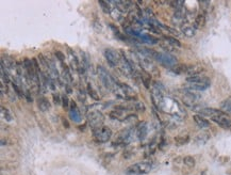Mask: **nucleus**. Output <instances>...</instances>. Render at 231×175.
Wrapping results in <instances>:
<instances>
[{
    "mask_svg": "<svg viewBox=\"0 0 231 175\" xmlns=\"http://www.w3.org/2000/svg\"><path fill=\"white\" fill-rule=\"evenodd\" d=\"M151 169H152V165L150 162L143 161V162H137V163L128 167L125 173L127 175H144L149 173Z\"/></svg>",
    "mask_w": 231,
    "mask_h": 175,
    "instance_id": "f257e3e1",
    "label": "nucleus"
},
{
    "mask_svg": "<svg viewBox=\"0 0 231 175\" xmlns=\"http://www.w3.org/2000/svg\"><path fill=\"white\" fill-rule=\"evenodd\" d=\"M97 73H98V77H99V79H100V81H101V83L103 84L107 89L113 91V89H114L116 85V82H115V80H114V78L110 75V73L105 70V67L101 66V65H99V66L97 67Z\"/></svg>",
    "mask_w": 231,
    "mask_h": 175,
    "instance_id": "f03ea898",
    "label": "nucleus"
},
{
    "mask_svg": "<svg viewBox=\"0 0 231 175\" xmlns=\"http://www.w3.org/2000/svg\"><path fill=\"white\" fill-rule=\"evenodd\" d=\"M93 137H94L96 142H98V143H105V142H108L111 139L112 130L110 129L109 127L100 126L98 128L93 129Z\"/></svg>",
    "mask_w": 231,
    "mask_h": 175,
    "instance_id": "7ed1b4c3",
    "label": "nucleus"
},
{
    "mask_svg": "<svg viewBox=\"0 0 231 175\" xmlns=\"http://www.w3.org/2000/svg\"><path fill=\"white\" fill-rule=\"evenodd\" d=\"M154 60L158 61V62L160 64H162L163 66L169 67V68L174 67L176 64H177V59L168 53H158L157 51L156 55H154Z\"/></svg>",
    "mask_w": 231,
    "mask_h": 175,
    "instance_id": "20e7f679",
    "label": "nucleus"
},
{
    "mask_svg": "<svg viewBox=\"0 0 231 175\" xmlns=\"http://www.w3.org/2000/svg\"><path fill=\"white\" fill-rule=\"evenodd\" d=\"M88 125L95 129V128H98V127L102 126V124L105 122V116L101 112L98 111V110H92L88 113Z\"/></svg>",
    "mask_w": 231,
    "mask_h": 175,
    "instance_id": "39448f33",
    "label": "nucleus"
},
{
    "mask_svg": "<svg viewBox=\"0 0 231 175\" xmlns=\"http://www.w3.org/2000/svg\"><path fill=\"white\" fill-rule=\"evenodd\" d=\"M105 58L107 60V62L113 67L119 65L120 60H122V56L119 55L118 51L111 48H107L105 50Z\"/></svg>",
    "mask_w": 231,
    "mask_h": 175,
    "instance_id": "423d86ee",
    "label": "nucleus"
},
{
    "mask_svg": "<svg viewBox=\"0 0 231 175\" xmlns=\"http://www.w3.org/2000/svg\"><path fill=\"white\" fill-rule=\"evenodd\" d=\"M133 136H134V129L133 127H128L126 129H124L122 133H119L117 140L115 143L119 144H129L133 140Z\"/></svg>",
    "mask_w": 231,
    "mask_h": 175,
    "instance_id": "0eeeda50",
    "label": "nucleus"
},
{
    "mask_svg": "<svg viewBox=\"0 0 231 175\" xmlns=\"http://www.w3.org/2000/svg\"><path fill=\"white\" fill-rule=\"evenodd\" d=\"M213 122H215L217 125H219L223 128H226V129H230L231 128V120L226 116V113L223 112L221 116H217L213 119H211Z\"/></svg>",
    "mask_w": 231,
    "mask_h": 175,
    "instance_id": "6e6552de",
    "label": "nucleus"
},
{
    "mask_svg": "<svg viewBox=\"0 0 231 175\" xmlns=\"http://www.w3.org/2000/svg\"><path fill=\"white\" fill-rule=\"evenodd\" d=\"M68 113H69V118L70 120L75 123H80L82 121V116H81V113L79 111V109H78L77 105H76V103L73 100V102H70V107H69V110H68Z\"/></svg>",
    "mask_w": 231,
    "mask_h": 175,
    "instance_id": "1a4fd4ad",
    "label": "nucleus"
},
{
    "mask_svg": "<svg viewBox=\"0 0 231 175\" xmlns=\"http://www.w3.org/2000/svg\"><path fill=\"white\" fill-rule=\"evenodd\" d=\"M196 111H198L199 116H208V118H210V119H213V118H215V116H221V113H223L221 110L214 109V108H200V109H198V110H196Z\"/></svg>",
    "mask_w": 231,
    "mask_h": 175,
    "instance_id": "9d476101",
    "label": "nucleus"
},
{
    "mask_svg": "<svg viewBox=\"0 0 231 175\" xmlns=\"http://www.w3.org/2000/svg\"><path fill=\"white\" fill-rule=\"evenodd\" d=\"M148 133V126L146 122H142L137 124V128H135V135H137V139L140 141L145 140V138L147 137Z\"/></svg>",
    "mask_w": 231,
    "mask_h": 175,
    "instance_id": "9b49d317",
    "label": "nucleus"
},
{
    "mask_svg": "<svg viewBox=\"0 0 231 175\" xmlns=\"http://www.w3.org/2000/svg\"><path fill=\"white\" fill-rule=\"evenodd\" d=\"M210 82H197V83H189L185 85V89L188 90H192V91H205L208 88L210 87Z\"/></svg>",
    "mask_w": 231,
    "mask_h": 175,
    "instance_id": "f8f14e48",
    "label": "nucleus"
},
{
    "mask_svg": "<svg viewBox=\"0 0 231 175\" xmlns=\"http://www.w3.org/2000/svg\"><path fill=\"white\" fill-rule=\"evenodd\" d=\"M185 19H186V15L185 12H184V9H180V10L175 11L174 16H173V21L176 25H181L182 26V24H184Z\"/></svg>",
    "mask_w": 231,
    "mask_h": 175,
    "instance_id": "ddd939ff",
    "label": "nucleus"
},
{
    "mask_svg": "<svg viewBox=\"0 0 231 175\" xmlns=\"http://www.w3.org/2000/svg\"><path fill=\"white\" fill-rule=\"evenodd\" d=\"M193 120L197 124V126L200 127V128H209L210 127V122L199 114H195L193 116Z\"/></svg>",
    "mask_w": 231,
    "mask_h": 175,
    "instance_id": "4468645a",
    "label": "nucleus"
},
{
    "mask_svg": "<svg viewBox=\"0 0 231 175\" xmlns=\"http://www.w3.org/2000/svg\"><path fill=\"white\" fill-rule=\"evenodd\" d=\"M186 81L189 83H197V82H210V79L203 75H196V76L186 77Z\"/></svg>",
    "mask_w": 231,
    "mask_h": 175,
    "instance_id": "2eb2a0df",
    "label": "nucleus"
},
{
    "mask_svg": "<svg viewBox=\"0 0 231 175\" xmlns=\"http://www.w3.org/2000/svg\"><path fill=\"white\" fill-rule=\"evenodd\" d=\"M205 25H206V15H205V13H199L195 18L193 26L195 27V29H200L202 28Z\"/></svg>",
    "mask_w": 231,
    "mask_h": 175,
    "instance_id": "dca6fc26",
    "label": "nucleus"
},
{
    "mask_svg": "<svg viewBox=\"0 0 231 175\" xmlns=\"http://www.w3.org/2000/svg\"><path fill=\"white\" fill-rule=\"evenodd\" d=\"M182 32H183V34L188 36V38H193L194 35L196 34V29L194 26H191V25H184V26H182L181 28Z\"/></svg>",
    "mask_w": 231,
    "mask_h": 175,
    "instance_id": "f3484780",
    "label": "nucleus"
},
{
    "mask_svg": "<svg viewBox=\"0 0 231 175\" xmlns=\"http://www.w3.org/2000/svg\"><path fill=\"white\" fill-rule=\"evenodd\" d=\"M202 70V67L198 66V65H188L186 67V72L185 74H188L190 76H196V75H199Z\"/></svg>",
    "mask_w": 231,
    "mask_h": 175,
    "instance_id": "a211bd4d",
    "label": "nucleus"
},
{
    "mask_svg": "<svg viewBox=\"0 0 231 175\" xmlns=\"http://www.w3.org/2000/svg\"><path fill=\"white\" fill-rule=\"evenodd\" d=\"M137 40H141V42L148 43V44H157L158 43V39L154 38L150 34H147V33H141L140 38Z\"/></svg>",
    "mask_w": 231,
    "mask_h": 175,
    "instance_id": "6ab92c4d",
    "label": "nucleus"
},
{
    "mask_svg": "<svg viewBox=\"0 0 231 175\" xmlns=\"http://www.w3.org/2000/svg\"><path fill=\"white\" fill-rule=\"evenodd\" d=\"M37 106H39V110L43 112L48 111V110L50 109V103L44 97L39 98V100H37Z\"/></svg>",
    "mask_w": 231,
    "mask_h": 175,
    "instance_id": "aec40b11",
    "label": "nucleus"
},
{
    "mask_svg": "<svg viewBox=\"0 0 231 175\" xmlns=\"http://www.w3.org/2000/svg\"><path fill=\"white\" fill-rule=\"evenodd\" d=\"M163 39L165 40V42L168 43L169 45H172L173 47H181V43L179 42L176 38H174V36H171V35H164Z\"/></svg>",
    "mask_w": 231,
    "mask_h": 175,
    "instance_id": "412c9836",
    "label": "nucleus"
},
{
    "mask_svg": "<svg viewBox=\"0 0 231 175\" xmlns=\"http://www.w3.org/2000/svg\"><path fill=\"white\" fill-rule=\"evenodd\" d=\"M98 3H99V5L101 7L102 10H103V12H105V13H109V14L111 13V11H112L113 8H114L111 5V3H112L111 1H102L101 0V1H99Z\"/></svg>",
    "mask_w": 231,
    "mask_h": 175,
    "instance_id": "4be33fe9",
    "label": "nucleus"
},
{
    "mask_svg": "<svg viewBox=\"0 0 231 175\" xmlns=\"http://www.w3.org/2000/svg\"><path fill=\"white\" fill-rule=\"evenodd\" d=\"M1 116H2V119L5 120L7 122H12V121H13V116L11 114L10 110L7 108H4V107H1Z\"/></svg>",
    "mask_w": 231,
    "mask_h": 175,
    "instance_id": "5701e85b",
    "label": "nucleus"
},
{
    "mask_svg": "<svg viewBox=\"0 0 231 175\" xmlns=\"http://www.w3.org/2000/svg\"><path fill=\"white\" fill-rule=\"evenodd\" d=\"M221 111L225 113H229L231 114V99H226L221 104Z\"/></svg>",
    "mask_w": 231,
    "mask_h": 175,
    "instance_id": "b1692460",
    "label": "nucleus"
},
{
    "mask_svg": "<svg viewBox=\"0 0 231 175\" xmlns=\"http://www.w3.org/2000/svg\"><path fill=\"white\" fill-rule=\"evenodd\" d=\"M190 140V137L188 135H182V136H178L175 138V142L177 145H183V144H186Z\"/></svg>",
    "mask_w": 231,
    "mask_h": 175,
    "instance_id": "393cba45",
    "label": "nucleus"
},
{
    "mask_svg": "<svg viewBox=\"0 0 231 175\" xmlns=\"http://www.w3.org/2000/svg\"><path fill=\"white\" fill-rule=\"evenodd\" d=\"M86 90H88V95L91 96L93 99H95V100H99V96L98 94H97V92L95 91L94 89H93V87H92L91 83H88V87H86Z\"/></svg>",
    "mask_w": 231,
    "mask_h": 175,
    "instance_id": "a878e982",
    "label": "nucleus"
},
{
    "mask_svg": "<svg viewBox=\"0 0 231 175\" xmlns=\"http://www.w3.org/2000/svg\"><path fill=\"white\" fill-rule=\"evenodd\" d=\"M183 163L188 168H194L195 167V159L192 156H186V157L183 158Z\"/></svg>",
    "mask_w": 231,
    "mask_h": 175,
    "instance_id": "bb28decb",
    "label": "nucleus"
},
{
    "mask_svg": "<svg viewBox=\"0 0 231 175\" xmlns=\"http://www.w3.org/2000/svg\"><path fill=\"white\" fill-rule=\"evenodd\" d=\"M169 4H171L173 8H175L176 11H177V10H180V9H183L184 1H172V2H169Z\"/></svg>",
    "mask_w": 231,
    "mask_h": 175,
    "instance_id": "cd10ccee",
    "label": "nucleus"
},
{
    "mask_svg": "<svg viewBox=\"0 0 231 175\" xmlns=\"http://www.w3.org/2000/svg\"><path fill=\"white\" fill-rule=\"evenodd\" d=\"M208 135H209V133H200L199 136L197 137V139L196 140L197 141H199L200 140V143H203L205 144V142H207V140H208V139H209V136H208Z\"/></svg>",
    "mask_w": 231,
    "mask_h": 175,
    "instance_id": "c85d7f7f",
    "label": "nucleus"
},
{
    "mask_svg": "<svg viewBox=\"0 0 231 175\" xmlns=\"http://www.w3.org/2000/svg\"><path fill=\"white\" fill-rule=\"evenodd\" d=\"M62 105H63V108L66 109V110H69V100H68V98H67L66 95H63L62 96Z\"/></svg>",
    "mask_w": 231,
    "mask_h": 175,
    "instance_id": "c756f323",
    "label": "nucleus"
},
{
    "mask_svg": "<svg viewBox=\"0 0 231 175\" xmlns=\"http://www.w3.org/2000/svg\"><path fill=\"white\" fill-rule=\"evenodd\" d=\"M56 57L59 59V61L61 63H63L64 60H65V56H64L63 53H61V51H56Z\"/></svg>",
    "mask_w": 231,
    "mask_h": 175,
    "instance_id": "7c9ffc66",
    "label": "nucleus"
},
{
    "mask_svg": "<svg viewBox=\"0 0 231 175\" xmlns=\"http://www.w3.org/2000/svg\"><path fill=\"white\" fill-rule=\"evenodd\" d=\"M52 96H53V100H54V104H56V105H60V104L62 103V97H60L58 94L56 95L53 94Z\"/></svg>",
    "mask_w": 231,
    "mask_h": 175,
    "instance_id": "2f4dec72",
    "label": "nucleus"
}]
</instances>
